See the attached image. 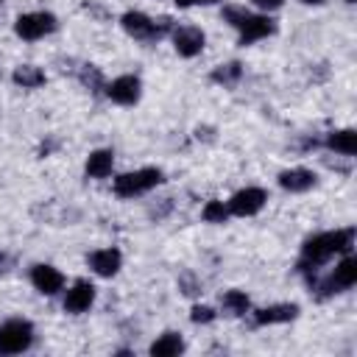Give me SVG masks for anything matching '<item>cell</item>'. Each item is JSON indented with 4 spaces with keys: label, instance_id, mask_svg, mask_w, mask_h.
<instances>
[{
    "label": "cell",
    "instance_id": "obj_1",
    "mask_svg": "<svg viewBox=\"0 0 357 357\" xmlns=\"http://www.w3.org/2000/svg\"><path fill=\"white\" fill-rule=\"evenodd\" d=\"M354 245V229H335V231H321L304 240L301 257H298V271H315L318 265L329 262L335 254H349Z\"/></svg>",
    "mask_w": 357,
    "mask_h": 357
},
{
    "label": "cell",
    "instance_id": "obj_2",
    "mask_svg": "<svg viewBox=\"0 0 357 357\" xmlns=\"http://www.w3.org/2000/svg\"><path fill=\"white\" fill-rule=\"evenodd\" d=\"M162 181H165V173L159 167H139L131 173H120L114 178V192L120 198H134V195H142V192L159 187Z\"/></svg>",
    "mask_w": 357,
    "mask_h": 357
},
{
    "label": "cell",
    "instance_id": "obj_3",
    "mask_svg": "<svg viewBox=\"0 0 357 357\" xmlns=\"http://www.w3.org/2000/svg\"><path fill=\"white\" fill-rule=\"evenodd\" d=\"M354 282H357V257L349 251V254L335 265V271H332L329 276L315 279V290H318L321 296H335V293H343V290L354 287Z\"/></svg>",
    "mask_w": 357,
    "mask_h": 357
},
{
    "label": "cell",
    "instance_id": "obj_4",
    "mask_svg": "<svg viewBox=\"0 0 357 357\" xmlns=\"http://www.w3.org/2000/svg\"><path fill=\"white\" fill-rule=\"evenodd\" d=\"M33 343V324L25 318H11L0 324V354H20Z\"/></svg>",
    "mask_w": 357,
    "mask_h": 357
},
{
    "label": "cell",
    "instance_id": "obj_5",
    "mask_svg": "<svg viewBox=\"0 0 357 357\" xmlns=\"http://www.w3.org/2000/svg\"><path fill=\"white\" fill-rule=\"evenodd\" d=\"M14 31H17L20 39L33 42V39H42V36H47V33L56 31V17L50 11H28V14H20L17 17Z\"/></svg>",
    "mask_w": 357,
    "mask_h": 357
},
{
    "label": "cell",
    "instance_id": "obj_6",
    "mask_svg": "<svg viewBox=\"0 0 357 357\" xmlns=\"http://www.w3.org/2000/svg\"><path fill=\"white\" fill-rule=\"evenodd\" d=\"M265 201H268V192H265L262 187H243V190H237V192L226 201V206H229V215L251 218V215H257V212L265 206Z\"/></svg>",
    "mask_w": 357,
    "mask_h": 357
},
{
    "label": "cell",
    "instance_id": "obj_7",
    "mask_svg": "<svg viewBox=\"0 0 357 357\" xmlns=\"http://www.w3.org/2000/svg\"><path fill=\"white\" fill-rule=\"evenodd\" d=\"M170 39H173V47H176V53H178V56H184V59H192V56H198V53L204 50V45H206V36H204V31H201V28H195V25L173 28Z\"/></svg>",
    "mask_w": 357,
    "mask_h": 357
},
{
    "label": "cell",
    "instance_id": "obj_8",
    "mask_svg": "<svg viewBox=\"0 0 357 357\" xmlns=\"http://www.w3.org/2000/svg\"><path fill=\"white\" fill-rule=\"evenodd\" d=\"M92 304H95V284L89 279H75L73 287L64 293V310L73 315H81Z\"/></svg>",
    "mask_w": 357,
    "mask_h": 357
},
{
    "label": "cell",
    "instance_id": "obj_9",
    "mask_svg": "<svg viewBox=\"0 0 357 357\" xmlns=\"http://www.w3.org/2000/svg\"><path fill=\"white\" fill-rule=\"evenodd\" d=\"M106 95H109L114 103H120V106H131V103L139 100L142 84H139L137 75H117L112 84H106Z\"/></svg>",
    "mask_w": 357,
    "mask_h": 357
},
{
    "label": "cell",
    "instance_id": "obj_10",
    "mask_svg": "<svg viewBox=\"0 0 357 357\" xmlns=\"http://www.w3.org/2000/svg\"><path fill=\"white\" fill-rule=\"evenodd\" d=\"M237 31H240V45H254V42L271 36L276 31V25H273V20L268 14H248L245 22Z\"/></svg>",
    "mask_w": 357,
    "mask_h": 357
},
{
    "label": "cell",
    "instance_id": "obj_11",
    "mask_svg": "<svg viewBox=\"0 0 357 357\" xmlns=\"http://www.w3.org/2000/svg\"><path fill=\"white\" fill-rule=\"evenodd\" d=\"M31 284H33L39 293H45V296H56V293L64 287V276H61V271L53 268V265H33V268H31Z\"/></svg>",
    "mask_w": 357,
    "mask_h": 357
},
{
    "label": "cell",
    "instance_id": "obj_12",
    "mask_svg": "<svg viewBox=\"0 0 357 357\" xmlns=\"http://www.w3.org/2000/svg\"><path fill=\"white\" fill-rule=\"evenodd\" d=\"M315 181H318V176L310 167H290V170L279 173V187L287 192H307L315 187Z\"/></svg>",
    "mask_w": 357,
    "mask_h": 357
},
{
    "label": "cell",
    "instance_id": "obj_13",
    "mask_svg": "<svg viewBox=\"0 0 357 357\" xmlns=\"http://www.w3.org/2000/svg\"><path fill=\"white\" fill-rule=\"evenodd\" d=\"M298 315V304H290V301H284V304H271V307H259L257 312H254V324L257 326H271V324H287V321H293Z\"/></svg>",
    "mask_w": 357,
    "mask_h": 357
},
{
    "label": "cell",
    "instance_id": "obj_14",
    "mask_svg": "<svg viewBox=\"0 0 357 357\" xmlns=\"http://www.w3.org/2000/svg\"><path fill=\"white\" fill-rule=\"evenodd\" d=\"M89 268L98 273V276H114L117 271H120V265H123V254L117 251V248H100V251H92L89 254Z\"/></svg>",
    "mask_w": 357,
    "mask_h": 357
},
{
    "label": "cell",
    "instance_id": "obj_15",
    "mask_svg": "<svg viewBox=\"0 0 357 357\" xmlns=\"http://www.w3.org/2000/svg\"><path fill=\"white\" fill-rule=\"evenodd\" d=\"M112 167H114V153H112L109 148L92 151V153L86 156V165H84V170H86L89 178H106V176L112 173Z\"/></svg>",
    "mask_w": 357,
    "mask_h": 357
},
{
    "label": "cell",
    "instance_id": "obj_16",
    "mask_svg": "<svg viewBox=\"0 0 357 357\" xmlns=\"http://www.w3.org/2000/svg\"><path fill=\"white\" fill-rule=\"evenodd\" d=\"M326 148L329 151H335V153H340V156H354L357 153V134L351 131V128H340V131H332L329 137H326Z\"/></svg>",
    "mask_w": 357,
    "mask_h": 357
},
{
    "label": "cell",
    "instance_id": "obj_17",
    "mask_svg": "<svg viewBox=\"0 0 357 357\" xmlns=\"http://www.w3.org/2000/svg\"><path fill=\"white\" fill-rule=\"evenodd\" d=\"M148 351H151L153 357H176V354L184 351V340H181L178 332H165V335H159V337L151 343Z\"/></svg>",
    "mask_w": 357,
    "mask_h": 357
},
{
    "label": "cell",
    "instance_id": "obj_18",
    "mask_svg": "<svg viewBox=\"0 0 357 357\" xmlns=\"http://www.w3.org/2000/svg\"><path fill=\"white\" fill-rule=\"evenodd\" d=\"M220 307L229 315H245L251 310V298L243 290H226V293H220Z\"/></svg>",
    "mask_w": 357,
    "mask_h": 357
},
{
    "label": "cell",
    "instance_id": "obj_19",
    "mask_svg": "<svg viewBox=\"0 0 357 357\" xmlns=\"http://www.w3.org/2000/svg\"><path fill=\"white\" fill-rule=\"evenodd\" d=\"M11 78H14V84H20L22 89H36V86L45 84V73H42L39 67H33V64H20Z\"/></svg>",
    "mask_w": 357,
    "mask_h": 357
},
{
    "label": "cell",
    "instance_id": "obj_20",
    "mask_svg": "<svg viewBox=\"0 0 357 357\" xmlns=\"http://www.w3.org/2000/svg\"><path fill=\"white\" fill-rule=\"evenodd\" d=\"M243 75V64L240 61H229V64H220L218 70H212V81L215 84H223V86H234Z\"/></svg>",
    "mask_w": 357,
    "mask_h": 357
},
{
    "label": "cell",
    "instance_id": "obj_21",
    "mask_svg": "<svg viewBox=\"0 0 357 357\" xmlns=\"http://www.w3.org/2000/svg\"><path fill=\"white\" fill-rule=\"evenodd\" d=\"M201 218L206 223H226L229 220V206L223 201H206L201 209Z\"/></svg>",
    "mask_w": 357,
    "mask_h": 357
},
{
    "label": "cell",
    "instance_id": "obj_22",
    "mask_svg": "<svg viewBox=\"0 0 357 357\" xmlns=\"http://www.w3.org/2000/svg\"><path fill=\"white\" fill-rule=\"evenodd\" d=\"M78 78H81V84H84L86 89H92V92H100V89H106V84H103V73H100L95 64H84Z\"/></svg>",
    "mask_w": 357,
    "mask_h": 357
},
{
    "label": "cell",
    "instance_id": "obj_23",
    "mask_svg": "<svg viewBox=\"0 0 357 357\" xmlns=\"http://www.w3.org/2000/svg\"><path fill=\"white\" fill-rule=\"evenodd\" d=\"M251 11L245 8V6H234V3H229V6H223V11H220V17H223V22H229L231 28H240L243 22H245V17H248Z\"/></svg>",
    "mask_w": 357,
    "mask_h": 357
},
{
    "label": "cell",
    "instance_id": "obj_24",
    "mask_svg": "<svg viewBox=\"0 0 357 357\" xmlns=\"http://www.w3.org/2000/svg\"><path fill=\"white\" fill-rule=\"evenodd\" d=\"M190 321L192 324H209V321H215V310L206 307V304H195L190 310Z\"/></svg>",
    "mask_w": 357,
    "mask_h": 357
},
{
    "label": "cell",
    "instance_id": "obj_25",
    "mask_svg": "<svg viewBox=\"0 0 357 357\" xmlns=\"http://www.w3.org/2000/svg\"><path fill=\"white\" fill-rule=\"evenodd\" d=\"M251 3H254L259 11H276V8H279L284 0H251Z\"/></svg>",
    "mask_w": 357,
    "mask_h": 357
},
{
    "label": "cell",
    "instance_id": "obj_26",
    "mask_svg": "<svg viewBox=\"0 0 357 357\" xmlns=\"http://www.w3.org/2000/svg\"><path fill=\"white\" fill-rule=\"evenodd\" d=\"M215 3H223V0H192V6H215Z\"/></svg>",
    "mask_w": 357,
    "mask_h": 357
},
{
    "label": "cell",
    "instance_id": "obj_27",
    "mask_svg": "<svg viewBox=\"0 0 357 357\" xmlns=\"http://www.w3.org/2000/svg\"><path fill=\"white\" fill-rule=\"evenodd\" d=\"M173 3H176L178 8H190V6H192V0H173Z\"/></svg>",
    "mask_w": 357,
    "mask_h": 357
},
{
    "label": "cell",
    "instance_id": "obj_28",
    "mask_svg": "<svg viewBox=\"0 0 357 357\" xmlns=\"http://www.w3.org/2000/svg\"><path fill=\"white\" fill-rule=\"evenodd\" d=\"M301 3H307V6H321L324 0H301Z\"/></svg>",
    "mask_w": 357,
    "mask_h": 357
},
{
    "label": "cell",
    "instance_id": "obj_29",
    "mask_svg": "<svg viewBox=\"0 0 357 357\" xmlns=\"http://www.w3.org/2000/svg\"><path fill=\"white\" fill-rule=\"evenodd\" d=\"M346 3H354V0H346Z\"/></svg>",
    "mask_w": 357,
    "mask_h": 357
}]
</instances>
